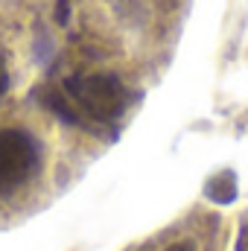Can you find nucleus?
Wrapping results in <instances>:
<instances>
[{
	"instance_id": "obj_1",
	"label": "nucleus",
	"mask_w": 248,
	"mask_h": 251,
	"mask_svg": "<svg viewBox=\"0 0 248 251\" xmlns=\"http://www.w3.org/2000/svg\"><path fill=\"white\" fill-rule=\"evenodd\" d=\"M123 251H248V207L228 216L198 201Z\"/></svg>"
}]
</instances>
